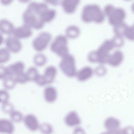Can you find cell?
Here are the masks:
<instances>
[{"label":"cell","instance_id":"6da1fadb","mask_svg":"<svg viewBox=\"0 0 134 134\" xmlns=\"http://www.w3.org/2000/svg\"><path fill=\"white\" fill-rule=\"evenodd\" d=\"M104 13L100 7L95 4H90L83 8L82 14L83 21L86 23H102L104 21Z\"/></svg>","mask_w":134,"mask_h":134},{"label":"cell","instance_id":"7a4b0ae2","mask_svg":"<svg viewBox=\"0 0 134 134\" xmlns=\"http://www.w3.org/2000/svg\"><path fill=\"white\" fill-rule=\"evenodd\" d=\"M104 13L108 17L109 24L114 27L124 23L126 16V13L123 9L115 8L111 4L105 6Z\"/></svg>","mask_w":134,"mask_h":134},{"label":"cell","instance_id":"3957f363","mask_svg":"<svg viewBox=\"0 0 134 134\" xmlns=\"http://www.w3.org/2000/svg\"><path fill=\"white\" fill-rule=\"evenodd\" d=\"M50 50L57 55L62 58L69 54L68 38L63 35H57L50 44Z\"/></svg>","mask_w":134,"mask_h":134},{"label":"cell","instance_id":"277c9868","mask_svg":"<svg viewBox=\"0 0 134 134\" xmlns=\"http://www.w3.org/2000/svg\"><path fill=\"white\" fill-rule=\"evenodd\" d=\"M59 64L60 69L63 73L69 78L76 76L77 72L76 60L74 56L70 54L62 57Z\"/></svg>","mask_w":134,"mask_h":134},{"label":"cell","instance_id":"5b68a950","mask_svg":"<svg viewBox=\"0 0 134 134\" xmlns=\"http://www.w3.org/2000/svg\"><path fill=\"white\" fill-rule=\"evenodd\" d=\"M115 48L112 39L105 41L95 53L97 59V63L104 65L108 63L111 51Z\"/></svg>","mask_w":134,"mask_h":134},{"label":"cell","instance_id":"8992f818","mask_svg":"<svg viewBox=\"0 0 134 134\" xmlns=\"http://www.w3.org/2000/svg\"><path fill=\"white\" fill-rule=\"evenodd\" d=\"M57 73V70L56 67L52 65L48 66L45 69L43 74H40L34 83L39 86H49L54 82Z\"/></svg>","mask_w":134,"mask_h":134},{"label":"cell","instance_id":"52a82bcc","mask_svg":"<svg viewBox=\"0 0 134 134\" xmlns=\"http://www.w3.org/2000/svg\"><path fill=\"white\" fill-rule=\"evenodd\" d=\"M52 38V35L49 32H41L32 41V48L37 53H42L48 48Z\"/></svg>","mask_w":134,"mask_h":134},{"label":"cell","instance_id":"ba28073f","mask_svg":"<svg viewBox=\"0 0 134 134\" xmlns=\"http://www.w3.org/2000/svg\"><path fill=\"white\" fill-rule=\"evenodd\" d=\"M23 20L24 24L35 30L42 29L45 24L37 15L28 9L24 14Z\"/></svg>","mask_w":134,"mask_h":134},{"label":"cell","instance_id":"9c48e42d","mask_svg":"<svg viewBox=\"0 0 134 134\" xmlns=\"http://www.w3.org/2000/svg\"><path fill=\"white\" fill-rule=\"evenodd\" d=\"M4 44L5 46V47L11 53L17 54L19 53L23 48V44L21 40L12 35L9 36L5 39Z\"/></svg>","mask_w":134,"mask_h":134},{"label":"cell","instance_id":"30bf717a","mask_svg":"<svg viewBox=\"0 0 134 134\" xmlns=\"http://www.w3.org/2000/svg\"><path fill=\"white\" fill-rule=\"evenodd\" d=\"M27 130L31 132L38 131L40 123L37 116L33 113L24 115L23 122Z\"/></svg>","mask_w":134,"mask_h":134},{"label":"cell","instance_id":"8fae6325","mask_svg":"<svg viewBox=\"0 0 134 134\" xmlns=\"http://www.w3.org/2000/svg\"><path fill=\"white\" fill-rule=\"evenodd\" d=\"M64 122L68 127H75L80 125L82 121L78 113L75 111H71L65 115Z\"/></svg>","mask_w":134,"mask_h":134},{"label":"cell","instance_id":"7c38bea8","mask_svg":"<svg viewBox=\"0 0 134 134\" xmlns=\"http://www.w3.org/2000/svg\"><path fill=\"white\" fill-rule=\"evenodd\" d=\"M33 34L32 29L24 24L21 26L15 28L12 35L19 40L30 38Z\"/></svg>","mask_w":134,"mask_h":134},{"label":"cell","instance_id":"4fadbf2b","mask_svg":"<svg viewBox=\"0 0 134 134\" xmlns=\"http://www.w3.org/2000/svg\"><path fill=\"white\" fill-rule=\"evenodd\" d=\"M15 124L9 119L0 118V134H14Z\"/></svg>","mask_w":134,"mask_h":134},{"label":"cell","instance_id":"5bb4252c","mask_svg":"<svg viewBox=\"0 0 134 134\" xmlns=\"http://www.w3.org/2000/svg\"><path fill=\"white\" fill-rule=\"evenodd\" d=\"M43 96L46 102L49 104H53L56 101L58 93L56 89L51 86H46L43 92Z\"/></svg>","mask_w":134,"mask_h":134},{"label":"cell","instance_id":"9a60e30c","mask_svg":"<svg viewBox=\"0 0 134 134\" xmlns=\"http://www.w3.org/2000/svg\"><path fill=\"white\" fill-rule=\"evenodd\" d=\"M25 68V63L23 61H17L7 66L8 75L14 77L24 72Z\"/></svg>","mask_w":134,"mask_h":134},{"label":"cell","instance_id":"2e32d148","mask_svg":"<svg viewBox=\"0 0 134 134\" xmlns=\"http://www.w3.org/2000/svg\"><path fill=\"white\" fill-rule=\"evenodd\" d=\"M124 60V54L122 51L116 50L110 54L108 63L111 66L117 67L121 65Z\"/></svg>","mask_w":134,"mask_h":134},{"label":"cell","instance_id":"e0dca14e","mask_svg":"<svg viewBox=\"0 0 134 134\" xmlns=\"http://www.w3.org/2000/svg\"><path fill=\"white\" fill-rule=\"evenodd\" d=\"M94 71L91 67L87 66L82 68L77 72L76 77L80 82L87 81L93 76Z\"/></svg>","mask_w":134,"mask_h":134},{"label":"cell","instance_id":"ac0fdd59","mask_svg":"<svg viewBox=\"0 0 134 134\" xmlns=\"http://www.w3.org/2000/svg\"><path fill=\"white\" fill-rule=\"evenodd\" d=\"M80 2V0H62L61 5L65 13L71 14L76 11Z\"/></svg>","mask_w":134,"mask_h":134},{"label":"cell","instance_id":"d6986e66","mask_svg":"<svg viewBox=\"0 0 134 134\" xmlns=\"http://www.w3.org/2000/svg\"><path fill=\"white\" fill-rule=\"evenodd\" d=\"M104 127L107 131H113L120 128L121 122L120 120L116 117L109 116L105 120Z\"/></svg>","mask_w":134,"mask_h":134},{"label":"cell","instance_id":"ffe728a7","mask_svg":"<svg viewBox=\"0 0 134 134\" xmlns=\"http://www.w3.org/2000/svg\"><path fill=\"white\" fill-rule=\"evenodd\" d=\"M15 28L13 24L9 21L6 20H0V33L2 34L12 35Z\"/></svg>","mask_w":134,"mask_h":134},{"label":"cell","instance_id":"44dd1931","mask_svg":"<svg viewBox=\"0 0 134 134\" xmlns=\"http://www.w3.org/2000/svg\"><path fill=\"white\" fill-rule=\"evenodd\" d=\"M47 57L42 53H37L33 57L32 62L34 66L36 68H42L47 63Z\"/></svg>","mask_w":134,"mask_h":134},{"label":"cell","instance_id":"7402d4cb","mask_svg":"<svg viewBox=\"0 0 134 134\" xmlns=\"http://www.w3.org/2000/svg\"><path fill=\"white\" fill-rule=\"evenodd\" d=\"M66 37L70 39H74L77 38L80 35V30L77 26L71 25L66 30Z\"/></svg>","mask_w":134,"mask_h":134},{"label":"cell","instance_id":"603a6c76","mask_svg":"<svg viewBox=\"0 0 134 134\" xmlns=\"http://www.w3.org/2000/svg\"><path fill=\"white\" fill-rule=\"evenodd\" d=\"M24 115L21 111L15 109L9 115V119L14 124H18L23 122Z\"/></svg>","mask_w":134,"mask_h":134},{"label":"cell","instance_id":"cb8c5ba5","mask_svg":"<svg viewBox=\"0 0 134 134\" xmlns=\"http://www.w3.org/2000/svg\"><path fill=\"white\" fill-rule=\"evenodd\" d=\"M17 84V83L13 76H8L2 80L3 89L8 91L14 89Z\"/></svg>","mask_w":134,"mask_h":134},{"label":"cell","instance_id":"d4e9b609","mask_svg":"<svg viewBox=\"0 0 134 134\" xmlns=\"http://www.w3.org/2000/svg\"><path fill=\"white\" fill-rule=\"evenodd\" d=\"M25 72L28 78L29 82H34L40 75L37 68L34 66L29 67Z\"/></svg>","mask_w":134,"mask_h":134},{"label":"cell","instance_id":"484cf974","mask_svg":"<svg viewBox=\"0 0 134 134\" xmlns=\"http://www.w3.org/2000/svg\"><path fill=\"white\" fill-rule=\"evenodd\" d=\"M38 131L41 134H53L54 132L53 126L48 122L40 123Z\"/></svg>","mask_w":134,"mask_h":134},{"label":"cell","instance_id":"4316f807","mask_svg":"<svg viewBox=\"0 0 134 134\" xmlns=\"http://www.w3.org/2000/svg\"><path fill=\"white\" fill-rule=\"evenodd\" d=\"M56 11L54 9H48L41 16V19L44 23L51 22L56 17Z\"/></svg>","mask_w":134,"mask_h":134},{"label":"cell","instance_id":"83f0119b","mask_svg":"<svg viewBox=\"0 0 134 134\" xmlns=\"http://www.w3.org/2000/svg\"><path fill=\"white\" fill-rule=\"evenodd\" d=\"M11 58V53L5 48H0V65L8 63Z\"/></svg>","mask_w":134,"mask_h":134},{"label":"cell","instance_id":"f1b7e54d","mask_svg":"<svg viewBox=\"0 0 134 134\" xmlns=\"http://www.w3.org/2000/svg\"><path fill=\"white\" fill-rule=\"evenodd\" d=\"M128 25L124 23L114 27V32L115 36L124 37V33Z\"/></svg>","mask_w":134,"mask_h":134},{"label":"cell","instance_id":"f546056e","mask_svg":"<svg viewBox=\"0 0 134 134\" xmlns=\"http://www.w3.org/2000/svg\"><path fill=\"white\" fill-rule=\"evenodd\" d=\"M15 109L14 105L10 101L1 105V109L4 114L9 115Z\"/></svg>","mask_w":134,"mask_h":134},{"label":"cell","instance_id":"4dcf8cb0","mask_svg":"<svg viewBox=\"0 0 134 134\" xmlns=\"http://www.w3.org/2000/svg\"><path fill=\"white\" fill-rule=\"evenodd\" d=\"M10 96L8 91L4 89H0V104L8 102Z\"/></svg>","mask_w":134,"mask_h":134},{"label":"cell","instance_id":"1f68e13d","mask_svg":"<svg viewBox=\"0 0 134 134\" xmlns=\"http://www.w3.org/2000/svg\"><path fill=\"white\" fill-rule=\"evenodd\" d=\"M14 77L17 84H25L29 82L25 71L24 72L19 74Z\"/></svg>","mask_w":134,"mask_h":134},{"label":"cell","instance_id":"d6a6232c","mask_svg":"<svg viewBox=\"0 0 134 134\" xmlns=\"http://www.w3.org/2000/svg\"><path fill=\"white\" fill-rule=\"evenodd\" d=\"M124 37L130 41H134V27L133 26H127L124 33Z\"/></svg>","mask_w":134,"mask_h":134},{"label":"cell","instance_id":"836d02e7","mask_svg":"<svg viewBox=\"0 0 134 134\" xmlns=\"http://www.w3.org/2000/svg\"><path fill=\"white\" fill-rule=\"evenodd\" d=\"M115 48H120L122 47L124 45V38L115 36V37L112 39Z\"/></svg>","mask_w":134,"mask_h":134},{"label":"cell","instance_id":"e575fe53","mask_svg":"<svg viewBox=\"0 0 134 134\" xmlns=\"http://www.w3.org/2000/svg\"><path fill=\"white\" fill-rule=\"evenodd\" d=\"M118 134H134V127L131 126H127L124 128H120Z\"/></svg>","mask_w":134,"mask_h":134},{"label":"cell","instance_id":"d590c367","mask_svg":"<svg viewBox=\"0 0 134 134\" xmlns=\"http://www.w3.org/2000/svg\"><path fill=\"white\" fill-rule=\"evenodd\" d=\"M8 76L7 66L0 65V80L2 81Z\"/></svg>","mask_w":134,"mask_h":134},{"label":"cell","instance_id":"8d00e7d4","mask_svg":"<svg viewBox=\"0 0 134 134\" xmlns=\"http://www.w3.org/2000/svg\"><path fill=\"white\" fill-rule=\"evenodd\" d=\"M72 134H87L85 131L83 127L78 126L74 127Z\"/></svg>","mask_w":134,"mask_h":134},{"label":"cell","instance_id":"74e56055","mask_svg":"<svg viewBox=\"0 0 134 134\" xmlns=\"http://www.w3.org/2000/svg\"><path fill=\"white\" fill-rule=\"evenodd\" d=\"M103 67H99L96 69V73L99 76L103 75L106 72V69Z\"/></svg>","mask_w":134,"mask_h":134},{"label":"cell","instance_id":"f35d334b","mask_svg":"<svg viewBox=\"0 0 134 134\" xmlns=\"http://www.w3.org/2000/svg\"><path fill=\"white\" fill-rule=\"evenodd\" d=\"M46 2L53 5H58L61 3V0H45Z\"/></svg>","mask_w":134,"mask_h":134},{"label":"cell","instance_id":"ab89813d","mask_svg":"<svg viewBox=\"0 0 134 134\" xmlns=\"http://www.w3.org/2000/svg\"><path fill=\"white\" fill-rule=\"evenodd\" d=\"M119 129L113 131H106L104 132H102L100 134H118V130Z\"/></svg>","mask_w":134,"mask_h":134},{"label":"cell","instance_id":"60d3db41","mask_svg":"<svg viewBox=\"0 0 134 134\" xmlns=\"http://www.w3.org/2000/svg\"><path fill=\"white\" fill-rule=\"evenodd\" d=\"M1 2L4 5L9 4L12 2L13 0H1Z\"/></svg>","mask_w":134,"mask_h":134},{"label":"cell","instance_id":"b9f144b4","mask_svg":"<svg viewBox=\"0 0 134 134\" xmlns=\"http://www.w3.org/2000/svg\"><path fill=\"white\" fill-rule=\"evenodd\" d=\"M5 39L3 35L0 33V46L2 45L4 42Z\"/></svg>","mask_w":134,"mask_h":134},{"label":"cell","instance_id":"7bdbcfd3","mask_svg":"<svg viewBox=\"0 0 134 134\" xmlns=\"http://www.w3.org/2000/svg\"><path fill=\"white\" fill-rule=\"evenodd\" d=\"M22 2H26L29 1V0H19Z\"/></svg>","mask_w":134,"mask_h":134},{"label":"cell","instance_id":"ee69618b","mask_svg":"<svg viewBox=\"0 0 134 134\" xmlns=\"http://www.w3.org/2000/svg\"><path fill=\"white\" fill-rule=\"evenodd\" d=\"M124 1H131V0H124Z\"/></svg>","mask_w":134,"mask_h":134}]
</instances>
